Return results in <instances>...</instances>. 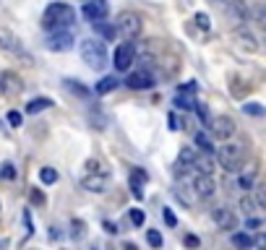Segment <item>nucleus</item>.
Returning a JSON list of instances; mask_svg holds the SVG:
<instances>
[{
	"mask_svg": "<svg viewBox=\"0 0 266 250\" xmlns=\"http://www.w3.org/2000/svg\"><path fill=\"white\" fill-rule=\"evenodd\" d=\"M73 21H76V11L68 3H52L44 8L39 24L44 31H60V29H68Z\"/></svg>",
	"mask_w": 266,
	"mask_h": 250,
	"instance_id": "f257e3e1",
	"label": "nucleus"
},
{
	"mask_svg": "<svg viewBox=\"0 0 266 250\" xmlns=\"http://www.w3.org/2000/svg\"><path fill=\"white\" fill-rule=\"evenodd\" d=\"M78 52H81V60L91 71H104L107 68V47H104V42H99V39H81Z\"/></svg>",
	"mask_w": 266,
	"mask_h": 250,
	"instance_id": "f03ea898",
	"label": "nucleus"
},
{
	"mask_svg": "<svg viewBox=\"0 0 266 250\" xmlns=\"http://www.w3.org/2000/svg\"><path fill=\"white\" fill-rule=\"evenodd\" d=\"M217 162L225 172H240L245 162V146L243 144H227L217 149Z\"/></svg>",
	"mask_w": 266,
	"mask_h": 250,
	"instance_id": "7ed1b4c3",
	"label": "nucleus"
},
{
	"mask_svg": "<svg viewBox=\"0 0 266 250\" xmlns=\"http://www.w3.org/2000/svg\"><path fill=\"white\" fill-rule=\"evenodd\" d=\"M115 31L123 39H136L141 31H144V19L136 11H123L115 21Z\"/></svg>",
	"mask_w": 266,
	"mask_h": 250,
	"instance_id": "20e7f679",
	"label": "nucleus"
},
{
	"mask_svg": "<svg viewBox=\"0 0 266 250\" xmlns=\"http://www.w3.org/2000/svg\"><path fill=\"white\" fill-rule=\"evenodd\" d=\"M133 62H136V44H133V39H125L123 44H118L115 57H113V66L123 73V71H131Z\"/></svg>",
	"mask_w": 266,
	"mask_h": 250,
	"instance_id": "39448f33",
	"label": "nucleus"
},
{
	"mask_svg": "<svg viewBox=\"0 0 266 250\" xmlns=\"http://www.w3.org/2000/svg\"><path fill=\"white\" fill-rule=\"evenodd\" d=\"M73 34L68 29H60V31H50V37L44 39V47L50 52H68V50H73Z\"/></svg>",
	"mask_w": 266,
	"mask_h": 250,
	"instance_id": "423d86ee",
	"label": "nucleus"
},
{
	"mask_svg": "<svg viewBox=\"0 0 266 250\" xmlns=\"http://www.w3.org/2000/svg\"><path fill=\"white\" fill-rule=\"evenodd\" d=\"M225 13H227V19H230L235 26H245V24L250 21V11H248V3H245V0H227Z\"/></svg>",
	"mask_w": 266,
	"mask_h": 250,
	"instance_id": "0eeeda50",
	"label": "nucleus"
},
{
	"mask_svg": "<svg viewBox=\"0 0 266 250\" xmlns=\"http://www.w3.org/2000/svg\"><path fill=\"white\" fill-rule=\"evenodd\" d=\"M110 13V3L107 0H86V3L81 6V16L86 21L97 24V21H104Z\"/></svg>",
	"mask_w": 266,
	"mask_h": 250,
	"instance_id": "6e6552de",
	"label": "nucleus"
},
{
	"mask_svg": "<svg viewBox=\"0 0 266 250\" xmlns=\"http://www.w3.org/2000/svg\"><path fill=\"white\" fill-rule=\"evenodd\" d=\"M21 89H24V84L13 71H0V94L3 97H19Z\"/></svg>",
	"mask_w": 266,
	"mask_h": 250,
	"instance_id": "1a4fd4ad",
	"label": "nucleus"
},
{
	"mask_svg": "<svg viewBox=\"0 0 266 250\" xmlns=\"http://www.w3.org/2000/svg\"><path fill=\"white\" fill-rule=\"evenodd\" d=\"M211 136L219 138V141H227L235 136V120L227 117V115H219L211 120Z\"/></svg>",
	"mask_w": 266,
	"mask_h": 250,
	"instance_id": "9d476101",
	"label": "nucleus"
},
{
	"mask_svg": "<svg viewBox=\"0 0 266 250\" xmlns=\"http://www.w3.org/2000/svg\"><path fill=\"white\" fill-rule=\"evenodd\" d=\"M125 86L133 89V91H149V89H154V76H151L149 71L128 73V78H125Z\"/></svg>",
	"mask_w": 266,
	"mask_h": 250,
	"instance_id": "9b49d317",
	"label": "nucleus"
},
{
	"mask_svg": "<svg viewBox=\"0 0 266 250\" xmlns=\"http://www.w3.org/2000/svg\"><path fill=\"white\" fill-rule=\"evenodd\" d=\"M211 219H214V224H217L219 229H225V232H230V229L238 227V216H235V211L227 209V206H217V209L211 211Z\"/></svg>",
	"mask_w": 266,
	"mask_h": 250,
	"instance_id": "f8f14e48",
	"label": "nucleus"
},
{
	"mask_svg": "<svg viewBox=\"0 0 266 250\" xmlns=\"http://www.w3.org/2000/svg\"><path fill=\"white\" fill-rule=\"evenodd\" d=\"M0 52H11V55H24L26 60H29V55L24 52V47H21V42L16 39L8 29H0Z\"/></svg>",
	"mask_w": 266,
	"mask_h": 250,
	"instance_id": "ddd939ff",
	"label": "nucleus"
},
{
	"mask_svg": "<svg viewBox=\"0 0 266 250\" xmlns=\"http://www.w3.org/2000/svg\"><path fill=\"white\" fill-rule=\"evenodd\" d=\"M214 191H217V182H214L211 175H196V180H193V193H196L198 198H211Z\"/></svg>",
	"mask_w": 266,
	"mask_h": 250,
	"instance_id": "4468645a",
	"label": "nucleus"
},
{
	"mask_svg": "<svg viewBox=\"0 0 266 250\" xmlns=\"http://www.w3.org/2000/svg\"><path fill=\"white\" fill-rule=\"evenodd\" d=\"M81 188H86L89 193H104L107 191V182H104L102 175H86L81 180Z\"/></svg>",
	"mask_w": 266,
	"mask_h": 250,
	"instance_id": "2eb2a0df",
	"label": "nucleus"
},
{
	"mask_svg": "<svg viewBox=\"0 0 266 250\" xmlns=\"http://www.w3.org/2000/svg\"><path fill=\"white\" fill-rule=\"evenodd\" d=\"M235 39H238V44L243 47V50H248V52H256V50H258V42H256V37L250 34V31H245L243 26L238 29V34H235Z\"/></svg>",
	"mask_w": 266,
	"mask_h": 250,
	"instance_id": "dca6fc26",
	"label": "nucleus"
},
{
	"mask_svg": "<svg viewBox=\"0 0 266 250\" xmlns=\"http://www.w3.org/2000/svg\"><path fill=\"white\" fill-rule=\"evenodd\" d=\"M118 78L115 76H104V78H99V81H97V86H94V91H97L99 94V97H104V94H110V91H115L118 89Z\"/></svg>",
	"mask_w": 266,
	"mask_h": 250,
	"instance_id": "f3484780",
	"label": "nucleus"
},
{
	"mask_svg": "<svg viewBox=\"0 0 266 250\" xmlns=\"http://www.w3.org/2000/svg\"><path fill=\"white\" fill-rule=\"evenodd\" d=\"M193 169L198 172V175H211V172H214V162H211V154L196 156V162H193Z\"/></svg>",
	"mask_w": 266,
	"mask_h": 250,
	"instance_id": "a211bd4d",
	"label": "nucleus"
},
{
	"mask_svg": "<svg viewBox=\"0 0 266 250\" xmlns=\"http://www.w3.org/2000/svg\"><path fill=\"white\" fill-rule=\"evenodd\" d=\"M193 141H196V146L203 151V154H214L217 151V146H214V141H211V136H206L203 131H198L196 136H193Z\"/></svg>",
	"mask_w": 266,
	"mask_h": 250,
	"instance_id": "6ab92c4d",
	"label": "nucleus"
},
{
	"mask_svg": "<svg viewBox=\"0 0 266 250\" xmlns=\"http://www.w3.org/2000/svg\"><path fill=\"white\" fill-rule=\"evenodd\" d=\"M50 107H52V99L50 97H37V99H31L26 104V112L29 115H37V112H42V109H50Z\"/></svg>",
	"mask_w": 266,
	"mask_h": 250,
	"instance_id": "aec40b11",
	"label": "nucleus"
},
{
	"mask_svg": "<svg viewBox=\"0 0 266 250\" xmlns=\"http://www.w3.org/2000/svg\"><path fill=\"white\" fill-rule=\"evenodd\" d=\"M196 156H198V154H196L191 146H185V149H180V154H178V164L185 167V169H191L193 162H196Z\"/></svg>",
	"mask_w": 266,
	"mask_h": 250,
	"instance_id": "412c9836",
	"label": "nucleus"
},
{
	"mask_svg": "<svg viewBox=\"0 0 266 250\" xmlns=\"http://www.w3.org/2000/svg\"><path fill=\"white\" fill-rule=\"evenodd\" d=\"M253 185H256V169L250 167L238 177V188H243V191H253Z\"/></svg>",
	"mask_w": 266,
	"mask_h": 250,
	"instance_id": "4be33fe9",
	"label": "nucleus"
},
{
	"mask_svg": "<svg viewBox=\"0 0 266 250\" xmlns=\"http://www.w3.org/2000/svg\"><path fill=\"white\" fill-rule=\"evenodd\" d=\"M175 107H178V109H193V107H196L193 94H191V91H180L178 97H175Z\"/></svg>",
	"mask_w": 266,
	"mask_h": 250,
	"instance_id": "5701e85b",
	"label": "nucleus"
},
{
	"mask_svg": "<svg viewBox=\"0 0 266 250\" xmlns=\"http://www.w3.org/2000/svg\"><path fill=\"white\" fill-rule=\"evenodd\" d=\"M232 245L240 247V250H248V247H253V237H250V234H245V232H235V234H232Z\"/></svg>",
	"mask_w": 266,
	"mask_h": 250,
	"instance_id": "b1692460",
	"label": "nucleus"
},
{
	"mask_svg": "<svg viewBox=\"0 0 266 250\" xmlns=\"http://www.w3.org/2000/svg\"><path fill=\"white\" fill-rule=\"evenodd\" d=\"M94 29H97V31H99V34H102L107 42H113V39L118 37L115 26H113V24H107V21H97V24H94Z\"/></svg>",
	"mask_w": 266,
	"mask_h": 250,
	"instance_id": "393cba45",
	"label": "nucleus"
},
{
	"mask_svg": "<svg viewBox=\"0 0 266 250\" xmlns=\"http://www.w3.org/2000/svg\"><path fill=\"white\" fill-rule=\"evenodd\" d=\"M253 201H256V206L266 209V182H256L253 185Z\"/></svg>",
	"mask_w": 266,
	"mask_h": 250,
	"instance_id": "a878e982",
	"label": "nucleus"
},
{
	"mask_svg": "<svg viewBox=\"0 0 266 250\" xmlns=\"http://www.w3.org/2000/svg\"><path fill=\"white\" fill-rule=\"evenodd\" d=\"M39 180H42L44 185H52V182L58 180V169H52V167H42V169H39Z\"/></svg>",
	"mask_w": 266,
	"mask_h": 250,
	"instance_id": "bb28decb",
	"label": "nucleus"
},
{
	"mask_svg": "<svg viewBox=\"0 0 266 250\" xmlns=\"http://www.w3.org/2000/svg\"><path fill=\"white\" fill-rule=\"evenodd\" d=\"M6 120L11 122V128H21V125H24V115L16 112V109H11V112L6 115Z\"/></svg>",
	"mask_w": 266,
	"mask_h": 250,
	"instance_id": "cd10ccee",
	"label": "nucleus"
},
{
	"mask_svg": "<svg viewBox=\"0 0 266 250\" xmlns=\"http://www.w3.org/2000/svg\"><path fill=\"white\" fill-rule=\"evenodd\" d=\"M66 86H68L73 94H81V97H86V94H89V89H86V86H81L78 81H73V78H66Z\"/></svg>",
	"mask_w": 266,
	"mask_h": 250,
	"instance_id": "c85d7f7f",
	"label": "nucleus"
},
{
	"mask_svg": "<svg viewBox=\"0 0 266 250\" xmlns=\"http://www.w3.org/2000/svg\"><path fill=\"white\" fill-rule=\"evenodd\" d=\"M146 242H149L151 247H162V234L156 232V229H149V232H146Z\"/></svg>",
	"mask_w": 266,
	"mask_h": 250,
	"instance_id": "c756f323",
	"label": "nucleus"
},
{
	"mask_svg": "<svg viewBox=\"0 0 266 250\" xmlns=\"http://www.w3.org/2000/svg\"><path fill=\"white\" fill-rule=\"evenodd\" d=\"M240 209H243L245 214H253V211H256V201L250 198V196H243V198H240Z\"/></svg>",
	"mask_w": 266,
	"mask_h": 250,
	"instance_id": "7c9ffc66",
	"label": "nucleus"
},
{
	"mask_svg": "<svg viewBox=\"0 0 266 250\" xmlns=\"http://www.w3.org/2000/svg\"><path fill=\"white\" fill-rule=\"evenodd\" d=\"M196 24H198V29H203V31L211 29V19H209L206 13H196Z\"/></svg>",
	"mask_w": 266,
	"mask_h": 250,
	"instance_id": "2f4dec72",
	"label": "nucleus"
},
{
	"mask_svg": "<svg viewBox=\"0 0 266 250\" xmlns=\"http://www.w3.org/2000/svg\"><path fill=\"white\" fill-rule=\"evenodd\" d=\"M131 222H133L136 227H141V224L146 222V214L141 211V209H131Z\"/></svg>",
	"mask_w": 266,
	"mask_h": 250,
	"instance_id": "473e14b6",
	"label": "nucleus"
},
{
	"mask_svg": "<svg viewBox=\"0 0 266 250\" xmlns=\"http://www.w3.org/2000/svg\"><path fill=\"white\" fill-rule=\"evenodd\" d=\"M16 177V169H13V164H3V167H0V180H13Z\"/></svg>",
	"mask_w": 266,
	"mask_h": 250,
	"instance_id": "72a5a7b5",
	"label": "nucleus"
},
{
	"mask_svg": "<svg viewBox=\"0 0 266 250\" xmlns=\"http://www.w3.org/2000/svg\"><path fill=\"white\" fill-rule=\"evenodd\" d=\"M162 219H165V224H167V227H175V224H178V216L172 214L170 209H162Z\"/></svg>",
	"mask_w": 266,
	"mask_h": 250,
	"instance_id": "f704fd0d",
	"label": "nucleus"
},
{
	"mask_svg": "<svg viewBox=\"0 0 266 250\" xmlns=\"http://www.w3.org/2000/svg\"><path fill=\"white\" fill-rule=\"evenodd\" d=\"M84 232H86V224L84 222H78V219H73V237H84Z\"/></svg>",
	"mask_w": 266,
	"mask_h": 250,
	"instance_id": "c9c22d12",
	"label": "nucleus"
},
{
	"mask_svg": "<svg viewBox=\"0 0 266 250\" xmlns=\"http://www.w3.org/2000/svg\"><path fill=\"white\" fill-rule=\"evenodd\" d=\"M193 109H196V112H198L201 122H209V109H206V107H203L201 102H196V107H193Z\"/></svg>",
	"mask_w": 266,
	"mask_h": 250,
	"instance_id": "e433bc0d",
	"label": "nucleus"
},
{
	"mask_svg": "<svg viewBox=\"0 0 266 250\" xmlns=\"http://www.w3.org/2000/svg\"><path fill=\"white\" fill-rule=\"evenodd\" d=\"M44 193L42 191H37V188H34V191H31V203H37V206H44Z\"/></svg>",
	"mask_w": 266,
	"mask_h": 250,
	"instance_id": "4c0bfd02",
	"label": "nucleus"
},
{
	"mask_svg": "<svg viewBox=\"0 0 266 250\" xmlns=\"http://www.w3.org/2000/svg\"><path fill=\"white\" fill-rule=\"evenodd\" d=\"M253 247H258V250H266V232H258L256 237H253Z\"/></svg>",
	"mask_w": 266,
	"mask_h": 250,
	"instance_id": "58836bf2",
	"label": "nucleus"
},
{
	"mask_svg": "<svg viewBox=\"0 0 266 250\" xmlns=\"http://www.w3.org/2000/svg\"><path fill=\"white\" fill-rule=\"evenodd\" d=\"M243 109H245L248 115H263V107H261V104H253V102H250V104H245Z\"/></svg>",
	"mask_w": 266,
	"mask_h": 250,
	"instance_id": "ea45409f",
	"label": "nucleus"
},
{
	"mask_svg": "<svg viewBox=\"0 0 266 250\" xmlns=\"http://www.w3.org/2000/svg\"><path fill=\"white\" fill-rule=\"evenodd\" d=\"M185 245H188V247H193V250H196V247H198L201 242H198V237H196V234H185Z\"/></svg>",
	"mask_w": 266,
	"mask_h": 250,
	"instance_id": "a19ab883",
	"label": "nucleus"
},
{
	"mask_svg": "<svg viewBox=\"0 0 266 250\" xmlns=\"http://www.w3.org/2000/svg\"><path fill=\"white\" fill-rule=\"evenodd\" d=\"M86 167H89V172H99V162H97V159H89Z\"/></svg>",
	"mask_w": 266,
	"mask_h": 250,
	"instance_id": "79ce46f5",
	"label": "nucleus"
},
{
	"mask_svg": "<svg viewBox=\"0 0 266 250\" xmlns=\"http://www.w3.org/2000/svg\"><path fill=\"white\" fill-rule=\"evenodd\" d=\"M170 128H172V131H178V128H180V125H178V117H175V112H170Z\"/></svg>",
	"mask_w": 266,
	"mask_h": 250,
	"instance_id": "37998d69",
	"label": "nucleus"
},
{
	"mask_svg": "<svg viewBox=\"0 0 266 250\" xmlns=\"http://www.w3.org/2000/svg\"><path fill=\"white\" fill-rule=\"evenodd\" d=\"M248 227H250V229H258V227H261V219H253V216H250V219H248Z\"/></svg>",
	"mask_w": 266,
	"mask_h": 250,
	"instance_id": "c03bdc74",
	"label": "nucleus"
},
{
	"mask_svg": "<svg viewBox=\"0 0 266 250\" xmlns=\"http://www.w3.org/2000/svg\"><path fill=\"white\" fill-rule=\"evenodd\" d=\"M102 227H104V229H107L110 234H115V232H118V227H115L113 222H102Z\"/></svg>",
	"mask_w": 266,
	"mask_h": 250,
	"instance_id": "a18cd8bd",
	"label": "nucleus"
},
{
	"mask_svg": "<svg viewBox=\"0 0 266 250\" xmlns=\"http://www.w3.org/2000/svg\"><path fill=\"white\" fill-rule=\"evenodd\" d=\"M123 250H138V245H133V242H125V245H123Z\"/></svg>",
	"mask_w": 266,
	"mask_h": 250,
	"instance_id": "49530a36",
	"label": "nucleus"
},
{
	"mask_svg": "<svg viewBox=\"0 0 266 250\" xmlns=\"http://www.w3.org/2000/svg\"><path fill=\"white\" fill-rule=\"evenodd\" d=\"M261 26H263V42H266V16H263V21H261Z\"/></svg>",
	"mask_w": 266,
	"mask_h": 250,
	"instance_id": "de8ad7c7",
	"label": "nucleus"
},
{
	"mask_svg": "<svg viewBox=\"0 0 266 250\" xmlns=\"http://www.w3.org/2000/svg\"><path fill=\"white\" fill-rule=\"evenodd\" d=\"M214 3H225V0H214Z\"/></svg>",
	"mask_w": 266,
	"mask_h": 250,
	"instance_id": "09e8293b",
	"label": "nucleus"
}]
</instances>
